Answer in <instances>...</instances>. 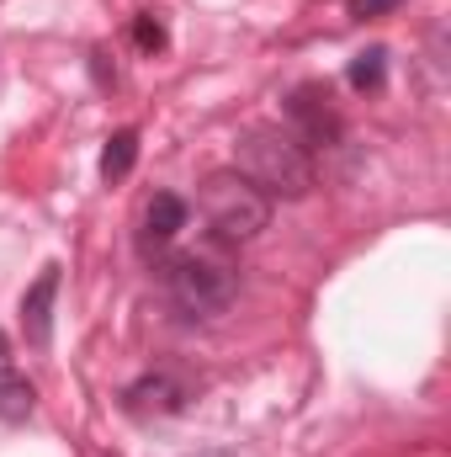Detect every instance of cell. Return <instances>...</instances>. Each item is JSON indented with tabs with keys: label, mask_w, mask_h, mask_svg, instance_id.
<instances>
[{
	"label": "cell",
	"mask_w": 451,
	"mask_h": 457,
	"mask_svg": "<svg viewBox=\"0 0 451 457\" xmlns=\"http://www.w3.org/2000/svg\"><path fill=\"white\" fill-rule=\"evenodd\" d=\"M53 298H59V266H43L21 298V330L32 345H48V336H53Z\"/></svg>",
	"instance_id": "52a82bcc"
},
{
	"label": "cell",
	"mask_w": 451,
	"mask_h": 457,
	"mask_svg": "<svg viewBox=\"0 0 451 457\" xmlns=\"http://www.w3.org/2000/svg\"><path fill=\"white\" fill-rule=\"evenodd\" d=\"M234 170L266 197H308L314 192V149H303L287 128H244L234 144Z\"/></svg>",
	"instance_id": "6da1fadb"
},
{
	"label": "cell",
	"mask_w": 451,
	"mask_h": 457,
	"mask_svg": "<svg viewBox=\"0 0 451 457\" xmlns=\"http://www.w3.org/2000/svg\"><path fill=\"white\" fill-rule=\"evenodd\" d=\"M287 133L303 144V149H330L340 138V117L330 107V96H324V86H298L292 96H287Z\"/></svg>",
	"instance_id": "277c9868"
},
{
	"label": "cell",
	"mask_w": 451,
	"mask_h": 457,
	"mask_svg": "<svg viewBox=\"0 0 451 457\" xmlns=\"http://www.w3.org/2000/svg\"><path fill=\"white\" fill-rule=\"evenodd\" d=\"M133 43H138L144 54L165 48V21H160L154 11H138V16H133Z\"/></svg>",
	"instance_id": "8fae6325"
},
{
	"label": "cell",
	"mask_w": 451,
	"mask_h": 457,
	"mask_svg": "<svg viewBox=\"0 0 451 457\" xmlns=\"http://www.w3.org/2000/svg\"><path fill=\"white\" fill-rule=\"evenodd\" d=\"M165 282H170V298L192 320H218L239 298V271H234V261L224 250H186V255H176Z\"/></svg>",
	"instance_id": "3957f363"
},
{
	"label": "cell",
	"mask_w": 451,
	"mask_h": 457,
	"mask_svg": "<svg viewBox=\"0 0 451 457\" xmlns=\"http://www.w3.org/2000/svg\"><path fill=\"white\" fill-rule=\"evenodd\" d=\"M197 208H202V224L213 228L218 245H244L271 224V197L255 192L239 170H213L197 187Z\"/></svg>",
	"instance_id": "7a4b0ae2"
},
{
	"label": "cell",
	"mask_w": 451,
	"mask_h": 457,
	"mask_svg": "<svg viewBox=\"0 0 451 457\" xmlns=\"http://www.w3.org/2000/svg\"><path fill=\"white\" fill-rule=\"evenodd\" d=\"M186 197H176V192H154L149 203H144V224H138V245L154 255V250H165L181 228H186Z\"/></svg>",
	"instance_id": "5b68a950"
},
{
	"label": "cell",
	"mask_w": 451,
	"mask_h": 457,
	"mask_svg": "<svg viewBox=\"0 0 451 457\" xmlns=\"http://www.w3.org/2000/svg\"><path fill=\"white\" fill-rule=\"evenodd\" d=\"M181 404H186V388H181L170 372H149V378H138V383L122 394V410L138 415V420H149V415H170V410H181Z\"/></svg>",
	"instance_id": "8992f818"
},
{
	"label": "cell",
	"mask_w": 451,
	"mask_h": 457,
	"mask_svg": "<svg viewBox=\"0 0 451 457\" xmlns=\"http://www.w3.org/2000/svg\"><path fill=\"white\" fill-rule=\"evenodd\" d=\"M32 404H37V388H32L21 372L0 367V420H27Z\"/></svg>",
	"instance_id": "ba28073f"
},
{
	"label": "cell",
	"mask_w": 451,
	"mask_h": 457,
	"mask_svg": "<svg viewBox=\"0 0 451 457\" xmlns=\"http://www.w3.org/2000/svg\"><path fill=\"white\" fill-rule=\"evenodd\" d=\"M5 351H11V345H5V336H0V367H5Z\"/></svg>",
	"instance_id": "4fadbf2b"
},
{
	"label": "cell",
	"mask_w": 451,
	"mask_h": 457,
	"mask_svg": "<svg viewBox=\"0 0 451 457\" xmlns=\"http://www.w3.org/2000/svg\"><path fill=\"white\" fill-rule=\"evenodd\" d=\"M382 75H388V54H382V48L356 54V59H350V70H345V80H350L356 91H377V86H382Z\"/></svg>",
	"instance_id": "30bf717a"
},
{
	"label": "cell",
	"mask_w": 451,
	"mask_h": 457,
	"mask_svg": "<svg viewBox=\"0 0 451 457\" xmlns=\"http://www.w3.org/2000/svg\"><path fill=\"white\" fill-rule=\"evenodd\" d=\"M133 160H138V133L133 128H117L112 138H107V149H102V176L107 181H122L133 170Z\"/></svg>",
	"instance_id": "9c48e42d"
},
{
	"label": "cell",
	"mask_w": 451,
	"mask_h": 457,
	"mask_svg": "<svg viewBox=\"0 0 451 457\" xmlns=\"http://www.w3.org/2000/svg\"><path fill=\"white\" fill-rule=\"evenodd\" d=\"M404 0H350V16L356 21H377V16H393Z\"/></svg>",
	"instance_id": "7c38bea8"
}]
</instances>
